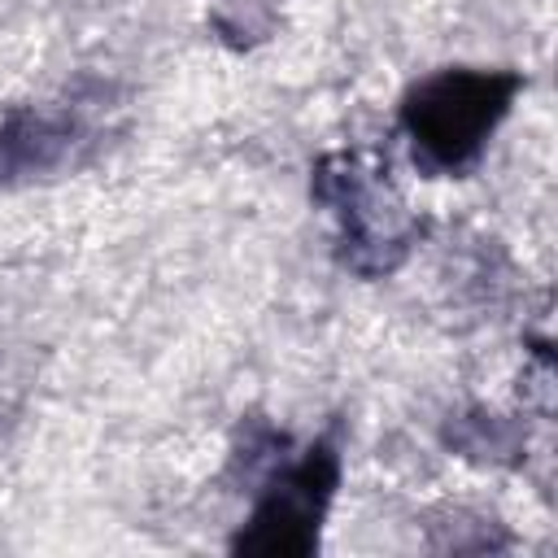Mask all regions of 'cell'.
<instances>
[{
	"mask_svg": "<svg viewBox=\"0 0 558 558\" xmlns=\"http://www.w3.org/2000/svg\"><path fill=\"white\" fill-rule=\"evenodd\" d=\"M523 92L519 70H475V65H449L427 78H418L397 109V126L427 174H466L506 113L514 109V96Z\"/></svg>",
	"mask_w": 558,
	"mask_h": 558,
	"instance_id": "cell-1",
	"label": "cell"
},
{
	"mask_svg": "<svg viewBox=\"0 0 558 558\" xmlns=\"http://www.w3.org/2000/svg\"><path fill=\"white\" fill-rule=\"evenodd\" d=\"M340 488V445L318 436L292 462L275 466L262 484L244 527L231 536V554L310 558L323 541L327 510Z\"/></svg>",
	"mask_w": 558,
	"mask_h": 558,
	"instance_id": "cell-3",
	"label": "cell"
},
{
	"mask_svg": "<svg viewBox=\"0 0 558 558\" xmlns=\"http://www.w3.org/2000/svg\"><path fill=\"white\" fill-rule=\"evenodd\" d=\"M87 122L74 105H17L0 118V187L48 179L78 161Z\"/></svg>",
	"mask_w": 558,
	"mask_h": 558,
	"instance_id": "cell-4",
	"label": "cell"
},
{
	"mask_svg": "<svg viewBox=\"0 0 558 558\" xmlns=\"http://www.w3.org/2000/svg\"><path fill=\"white\" fill-rule=\"evenodd\" d=\"M310 196L336 222L340 266L362 279L392 275L423 235V222L392 187L388 166H379L362 148H336L318 157L310 174Z\"/></svg>",
	"mask_w": 558,
	"mask_h": 558,
	"instance_id": "cell-2",
	"label": "cell"
}]
</instances>
